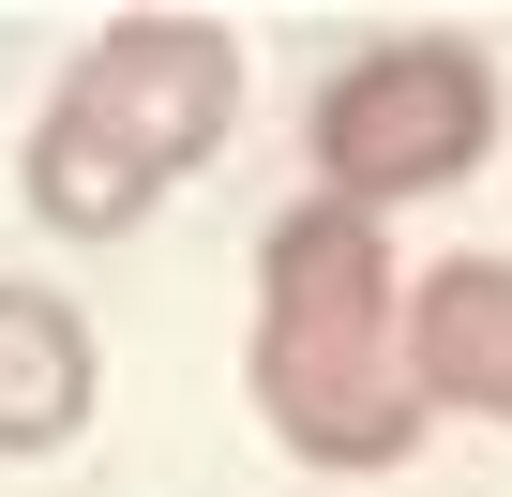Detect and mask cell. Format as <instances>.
<instances>
[{
	"mask_svg": "<svg viewBox=\"0 0 512 497\" xmlns=\"http://www.w3.org/2000/svg\"><path fill=\"white\" fill-rule=\"evenodd\" d=\"M407 392H422V422L437 407L512 422V257H437L407 287Z\"/></svg>",
	"mask_w": 512,
	"mask_h": 497,
	"instance_id": "4",
	"label": "cell"
},
{
	"mask_svg": "<svg viewBox=\"0 0 512 497\" xmlns=\"http://www.w3.org/2000/svg\"><path fill=\"white\" fill-rule=\"evenodd\" d=\"M91 422V317L61 287H0V452H61Z\"/></svg>",
	"mask_w": 512,
	"mask_h": 497,
	"instance_id": "5",
	"label": "cell"
},
{
	"mask_svg": "<svg viewBox=\"0 0 512 497\" xmlns=\"http://www.w3.org/2000/svg\"><path fill=\"white\" fill-rule=\"evenodd\" d=\"M241 392L302 467H407L422 452V392H407V272L377 211L302 196L256 241V347Z\"/></svg>",
	"mask_w": 512,
	"mask_h": 497,
	"instance_id": "1",
	"label": "cell"
},
{
	"mask_svg": "<svg viewBox=\"0 0 512 497\" xmlns=\"http://www.w3.org/2000/svg\"><path fill=\"white\" fill-rule=\"evenodd\" d=\"M226 121H241V46L211 16H121V31H91L61 61L16 181L61 241H121L226 151Z\"/></svg>",
	"mask_w": 512,
	"mask_h": 497,
	"instance_id": "2",
	"label": "cell"
},
{
	"mask_svg": "<svg viewBox=\"0 0 512 497\" xmlns=\"http://www.w3.org/2000/svg\"><path fill=\"white\" fill-rule=\"evenodd\" d=\"M497 151V61L452 46V31H392L362 46L332 91H317V196L332 211H392V196H437Z\"/></svg>",
	"mask_w": 512,
	"mask_h": 497,
	"instance_id": "3",
	"label": "cell"
}]
</instances>
